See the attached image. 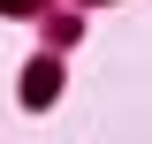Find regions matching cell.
Returning <instances> with one entry per match:
<instances>
[{"mask_svg": "<svg viewBox=\"0 0 152 144\" xmlns=\"http://www.w3.org/2000/svg\"><path fill=\"white\" fill-rule=\"evenodd\" d=\"M53 91H61V68H53V61H31V76H23V99H31V106H46Z\"/></svg>", "mask_w": 152, "mask_h": 144, "instance_id": "6da1fadb", "label": "cell"}, {"mask_svg": "<svg viewBox=\"0 0 152 144\" xmlns=\"http://www.w3.org/2000/svg\"><path fill=\"white\" fill-rule=\"evenodd\" d=\"M0 8H8V15H31V8H38V0H0Z\"/></svg>", "mask_w": 152, "mask_h": 144, "instance_id": "7a4b0ae2", "label": "cell"}]
</instances>
